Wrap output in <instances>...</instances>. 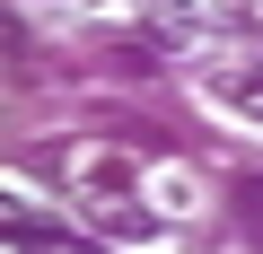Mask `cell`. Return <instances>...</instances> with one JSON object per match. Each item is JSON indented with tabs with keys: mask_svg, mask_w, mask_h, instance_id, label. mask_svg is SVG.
Here are the masks:
<instances>
[{
	"mask_svg": "<svg viewBox=\"0 0 263 254\" xmlns=\"http://www.w3.org/2000/svg\"><path fill=\"white\" fill-rule=\"evenodd\" d=\"M246 219H254V228H263V175H254V184H246Z\"/></svg>",
	"mask_w": 263,
	"mask_h": 254,
	"instance_id": "3",
	"label": "cell"
},
{
	"mask_svg": "<svg viewBox=\"0 0 263 254\" xmlns=\"http://www.w3.org/2000/svg\"><path fill=\"white\" fill-rule=\"evenodd\" d=\"M132 9L158 18V27H184V18H193V0H132Z\"/></svg>",
	"mask_w": 263,
	"mask_h": 254,
	"instance_id": "2",
	"label": "cell"
},
{
	"mask_svg": "<svg viewBox=\"0 0 263 254\" xmlns=\"http://www.w3.org/2000/svg\"><path fill=\"white\" fill-rule=\"evenodd\" d=\"M211 96H228L246 123H263V70H211Z\"/></svg>",
	"mask_w": 263,
	"mask_h": 254,
	"instance_id": "1",
	"label": "cell"
}]
</instances>
